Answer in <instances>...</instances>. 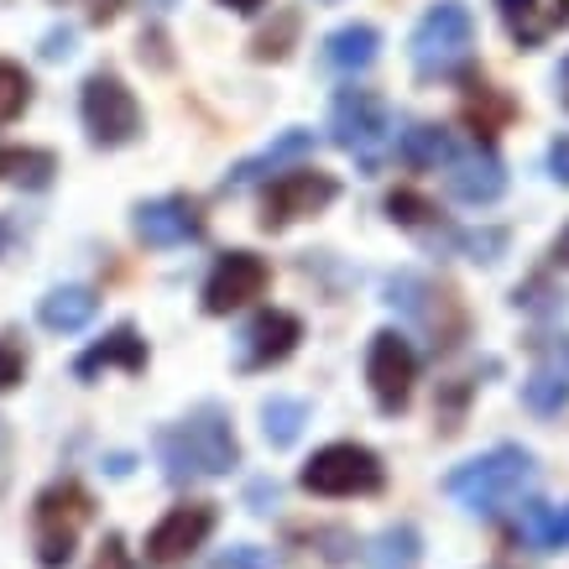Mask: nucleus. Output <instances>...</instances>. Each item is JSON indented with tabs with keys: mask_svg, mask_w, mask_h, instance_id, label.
Listing matches in <instances>:
<instances>
[{
	"mask_svg": "<svg viewBox=\"0 0 569 569\" xmlns=\"http://www.w3.org/2000/svg\"><path fill=\"white\" fill-rule=\"evenodd\" d=\"M37 522V565L42 569H63L73 559V543H79V528L89 522V497L73 481L48 486L32 507Z\"/></svg>",
	"mask_w": 569,
	"mask_h": 569,
	"instance_id": "423d86ee",
	"label": "nucleus"
},
{
	"mask_svg": "<svg viewBox=\"0 0 569 569\" xmlns=\"http://www.w3.org/2000/svg\"><path fill=\"white\" fill-rule=\"evenodd\" d=\"M522 538H528L533 549H559V543H569V507L565 512H549L543 501H528V507H522Z\"/></svg>",
	"mask_w": 569,
	"mask_h": 569,
	"instance_id": "a878e982",
	"label": "nucleus"
},
{
	"mask_svg": "<svg viewBox=\"0 0 569 569\" xmlns=\"http://www.w3.org/2000/svg\"><path fill=\"white\" fill-rule=\"evenodd\" d=\"M79 116H84V131L94 147H126L141 131V104L116 73H94L89 79L84 94H79Z\"/></svg>",
	"mask_w": 569,
	"mask_h": 569,
	"instance_id": "6e6552de",
	"label": "nucleus"
},
{
	"mask_svg": "<svg viewBox=\"0 0 569 569\" xmlns=\"http://www.w3.org/2000/svg\"><path fill=\"white\" fill-rule=\"evenodd\" d=\"M137 236L147 246H189L204 236V220H199V204L173 193V199H152V204L137 209Z\"/></svg>",
	"mask_w": 569,
	"mask_h": 569,
	"instance_id": "4468645a",
	"label": "nucleus"
},
{
	"mask_svg": "<svg viewBox=\"0 0 569 569\" xmlns=\"http://www.w3.org/2000/svg\"><path fill=\"white\" fill-rule=\"evenodd\" d=\"M69 52H73V32L63 27V32H52V37H48V48H42V58H69Z\"/></svg>",
	"mask_w": 569,
	"mask_h": 569,
	"instance_id": "c9c22d12",
	"label": "nucleus"
},
{
	"mask_svg": "<svg viewBox=\"0 0 569 569\" xmlns=\"http://www.w3.org/2000/svg\"><path fill=\"white\" fill-rule=\"evenodd\" d=\"M329 131H335V147L356 157L366 173H377L381 157L392 152V116L371 89H340L329 110Z\"/></svg>",
	"mask_w": 569,
	"mask_h": 569,
	"instance_id": "20e7f679",
	"label": "nucleus"
},
{
	"mask_svg": "<svg viewBox=\"0 0 569 569\" xmlns=\"http://www.w3.org/2000/svg\"><path fill=\"white\" fill-rule=\"evenodd\" d=\"M497 11H501V21H507V37H512L518 48H538L543 32L553 27V17L538 11V0H497Z\"/></svg>",
	"mask_w": 569,
	"mask_h": 569,
	"instance_id": "393cba45",
	"label": "nucleus"
},
{
	"mask_svg": "<svg viewBox=\"0 0 569 569\" xmlns=\"http://www.w3.org/2000/svg\"><path fill=\"white\" fill-rule=\"evenodd\" d=\"M209 569H272V559L261 549H251V543H236V549H224Z\"/></svg>",
	"mask_w": 569,
	"mask_h": 569,
	"instance_id": "c756f323",
	"label": "nucleus"
},
{
	"mask_svg": "<svg viewBox=\"0 0 569 569\" xmlns=\"http://www.w3.org/2000/svg\"><path fill=\"white\" fill-rule=\"evenodd\" d=\"M387 293H392V303L408 319H413L423 335L433 340V350H449L460 335H466V309L455 303V293L449 288H439V282H429V277H413L402 272L387 282Z\"/></svg>",
	"mask_w": 569,
	"mask_h": 569,
	"instance_id": "0eeeda50",
	"label": "nucleus"
},
{
	"mask_svg": "<svg viewBox=\"0 0 569 569\" xmlns=\"http://www.w3.org/2000/svg\"><path fill=\"white\" fill-rule=\"evenodd\" d=\"M522 402L543 418L569 408V340H549V346H543L538 366L528 371V381H522Z\"/></svg>",
	"mask_w": 569,
	"mask_h": 569,
	"instance_id": "dca6fc26",
	"label": "nucleus"
},
{
	"mask_svg": "<svg viewBox=\"0 0 569 569\" xmlns=\"http://www.w3.org/2000/svg\"><path fill=\"white\" fill-rule=\"evenodd\" d=\"M89 569H131V553H126V543H121V533H110L100 543V553H94V565Z\"/></svg>",
	"mask_w": 569,
	"mask_h": 569,
	"instance_id": "473e14b6",
	"label": "nucleus"
},
{
	"mask_svg": "<svg viewBox=\"0 0 569 569\" xmlns=\"http://www.w3.org/2000/svg\"><path fill=\"white\" fill-rule=\"evenodd\" d=\"M413 377H418V356L413 346L397 335V329H381L371 350H366V381L377 392L381 413H402L408 397H413Z\"/></svg>",
	"mask_w": 569,
	"mask_h": 569,
	"instance_id": "1a4fd4ad",
	"label": "nucleus"
},
{
	"mask_svg": "<svg viewBox=\"0 0 569 569\" xmlns=\"http://www.w3.org/2000/svg\"><path fill=\"white\" fill-rule=\"evenodd\" d=\"M21 377H27V356H21L17 346H6V340H0V392H11Z\"/></svg>",
	"mask_w": 569,
	"mask_h": 569,
	"instance_id": "7c9ffc66",
	"label": "nucleus"
},
{
	"mask_svg": "<svg viewBox=\"0 0 569 569\" xmlns=\"http://www.w3.org/2000/svg\"><path fill=\"white\" fill-rule=\"evenodd\" d=\"M549 173L559 178V183H569V137H559L549 147Z\"/></svg>",
	"mask_w": 569,
	"mask_h": 569,
	"instance_id": "f704fd0d",
	"label": "nucleus"
},
{
	"mask_svg": "<svg viewBox=\"0 0 569 569\" xmlns=\"http://www.w3.org/2000/svg\"><path fill=\"white\" fill-rule=\"evenodd\" d=\"M303 423H309V402L303 397H272L267 408H261V429H267V445L288 449L303 433Z\"/></svg>",
	"mask_w": 569,
	"mask_h": 569,
	"instance_id": "b1692460",
	"label": "nucleus"
},
{
	"mask_svg": "<svg viewBox=\"0 0 569 569\" xmlns=\"http://www.w3.org/2000/svg\"><path fill=\"white\" fill-rule=\"evenodd\" d=\"M340 183L329 173H313V168H298V173H282L267 189V204H261V230H288L293 220H309L325 204H335Z\"/></svg>",
	"mask_w": 569,
	"mask_h": 569,
	"instance_id": "9d476101",
	"label": "nucleus"
},
{
	"mask_svg": "<svg viewBox=\"0 0 569 569\" xmlns=\"http://www.w3.org/2000/svg\"><path fill=\"white\" fill-rule=\"evenodd\" d=\"M209 533H214V507H209V501H183V507H173V512L147 533V559H152V565H178V559H189Z\"/></svg>",
	"mask_w": 569,
	"mask_h": 569,
	"instance_id": "f8f14e48",
	"label": "nucleus"
},
{
	"mask_svg": "<svg viewBox=\"0 0 569 569\" xmlns=\"http://www.w3.org/2000/svg\"><path fill=\"white\" fill-rule=\"evenodd\" d=\"M6 241H11V224L0 220V257H6Z\"/></svg>",
	"mask_w": 569,
	"mask_h": 569,
	"instance_id": "a19ab883",
	"label": "nucleus"
},
{
	"mask_svg": "<svg viewBox=\"0 0 569 569\" xmlns=\"http://www.w3.org/2000/svg\"><path fill=\"white\" fill-rule=\"evenodd\" d=\"M58 173V157L42 147H0V183H17V189H48Z\"/></svg>",
	"mask_w": 569,
	"mask_h": 569,
	"instance_id": "412c9836",
	"label": "nucleus"
},
{
	"mask_svg": "<svg viewBox=\"0 0 569 569\" xmlns=\"http://www.w3.org/2000/svg\"><path fill=\"white\" fill-rule=\"evenodd\" d=\"M553 27H569V0H553Z\"/></svg>",
	"mask_w": 569,
	"mask_h": 569,
	"instance_id": "ea45409f",
	"label": "nucleus"
},
{
	"mask_svg": "<svg viewBox=\"0 0 569 569\" xmlns=\"http://www.w3.org/2000/svg\"><path fill=\"white\" fill-rule=\"evenodd\" d=\"M423 559V538L418 528H387V533L371 538V549H366V569H418Z\"/></svg>",
	"mask_w": 569,
	"mask_h": 569,
	"instance_id": "4be33fe9",
	"label": "nucleus"
},
{
	"mask_svg": "<svg viewBox=\"0 0 569 569\" xmlns=\"http://www.w3.org/2000/svg\"><path fill=\"white\" fill-rule=\"evenodd\" d=\"M157 460L168 470V481H209V476H224V470L241 460V445H236V429L230 418L204 408V413L183 418L173 429L157 433Z\"/></svg>",
	"mask_w": 569,
	"mask_h": 569,
	"instance_id": "f03ea898",
	"label": "nucleus"
},
{
	"mask_svg": "<svg viewBox=\"0 0 569 569\" xmlns=\"http://www.w3.org/2000/svg\"><path fill=\"white\" fill-rule=\"evenodd\" d=\"M397 157L408 162V168H439V162H449L455 157V141H449V131H439V126H408L402 131V141H397Z\"/></svg>",
	"mask_w": 569,
	"mask_h": 569,
	"instance_id": "5701e85b",
	"label": "nucleus"
},
{
	"mask_svg": "<svg viewBox=\"0 0 569 569\" xmlns=\"http://www.w3.org/2000/svg\"><path fill=\"white\" fill-rule=\"evenodd\" d=\"M298 481H303V491H313V497H371V491H381L387 470H381V460L366 445H350L346 439V445L319 449Z\"/></svg>",
	"mask_w": 569,
	"mask_h": 569,
	"instance_id": "39448f33",
	"label": "nucleus"
},
{
	"mask_svg": "<svg viewBox=\"0 0 569 569\" xmlns=\"http://www.w3.org/2000/svg\"><path fill=\"white\" fill-rule=\"evenodd\" d=\"M449 193L466 199V204H497L507 193V168H501L497 152L486 147H470V152L449 157Z\"/></svg>",
	"mask_w": 569,
	"mask_h": 569,
	"instance_id": "2eb2a0df",
	"label": "nucleus"
},
{
	"mask_svg": "<svg viewBox=\"0 0 569 569\" xmlns=\"http://www.w3.org/2000/svg\"><path fill=\"white\" fill-rule=\"evenodd\" d=\"M470 48H476V21L455 0L433 6L429 17L413 27V42H408L418 79H449V73H460L470 63Z\"/></svg>",
	"mask_w": 569,
	"mask_h": 569,
	"instance_id": "7ed1b4c3",
	"label": "nucleus"
},
{
	"mask_svg": "<svg viewBox=\"0 0 569 569\" xmlns=\"http://www.w3.org/2000/svg\"><path fill=\"white\" fill-rule=\"evenodd\" d=\"M298 340H303V325H298L293 313H261V319H251L241 335V366L246 371H267V366L277 361H288L298 350Z\"/></svg>",
	"mask_w": 569,
	"mask_h": 569,
	"instance_id": "ddd939ff",
	"label": "nucleus"
},
{
	"mask_svg": "<svg viewBox=\"0 0 569 569\" xmlns=\"http://www.w3.org/2000/svg\"><path fill=\"white\" fill-rule=\"evenodd\" d=\"M507 116H512V104L501 100L497 89H486V84H481V94H470V100H466V121L476 126L481 137H491V131H497Z\"/></svg>",
	"mask_w": 569,
	"mask_h": 569,
	"instance_id": "cd10ccee",
	"label": "nucleus"
},
{
	"mask_svg": "<svg viewBox=\"0 0 569 569\" xmlns=\"http://www.w3.org/2000/svg\"><path fill=\"white\" fill-rule=\"evenodd\" d=\"M27 104H32V79H27V69L0 58V126H11Z\"/></svg>",
	"mask_w": 569,
	"mask_h": 569,
	"instance_id": "bb28decb",
	"label": "nucleus"
},
{
	"mask_svg": "<svg viewBox=\"0 0 569 569\" xmlns=\"http://www.w3.org/2000/svg\"><path fill=\"white\" fill-rule=\"evenodd\" d=\"M553 84H559V104H565V110H569V58H565V63H559V73H553Z\"/></svg>",
	"mask_w": 569,
	"mask_h": 569,
	"instance_id": "e433bc0d",
	"label": "nucleus"
},
{
	"mask_svg": "<svg viewBox=\"0 0 569 569\" xmlns=\"http://www.w3.org/2000/svg\"><path fill=\"white\" fill-rule=\"evenodd\" d=\"M497 569H501V565H497Z\"/></svg>",
	"mask_w": 569,
	"mask_h": 569,
	"instance_id": "79ce46f5",
	"label": "nucleus"
},
{
	"mask_svg": "<svg viewBox=\"0 0 569 569\" xmlns=\"http://www.w3.org/2000/svg\"><path fill=\"white\" fill-rule=\"evenodd\" d=\"M267 282H272V272H267V261L257 251H230V257H220V267L204 282V313L246 309V303H257L267 293Z\"/></svg>",
	"mask_w": 569,
	"mask_h": 569,
	"instance_id": "9b49d317",
	"label": "nucleus"
},
{
	"mask_svg": "<svg viewBox=\"0 0 569 569\" xmlns=\"http://www.w3.org/2000/svg\"><path fill=\"white\" fill-rule=\"evenodd\" d=\"M460 246H466V251H470L476 261H497V251L507 246V230H486V236H466Z\"/></svg>",
	"mask_w": 569,
	"mask_h": 569,
	"instance_id": "2f4dec72",
	"label": "nucleus"
},
{
	"mask_svg": "<svg viewBox=\"0 0 569 569\" xmlns=\"http://www.w3.org/2000/svg\"><path fill=\"white\" fill-rule=\"evenodd\" d=\"M553 261H559V267H569V224L559 230V241H553Z\"/></svg>",
	"mask_w": 569,
	"mask_h": 569,
	"instance_id": "58836bf2",
	"label": "nucleus"
},
{
	"mask_svg": "<svg viewBox=\"0 0 569 569\" xmlns=\"http://www.w3.org/2000/svg\"><path fill=\"white\" fill-rule=\"evenodd\" d=\"M303 157H313V131H282L277 141H267L257 157H246V162H236L230 168V178H224V193H241L251 189V183H261V178H272L282 173L288 162H303Z\"/></svg>",
	"mask_w": 569,
	"mask_h": 569,
	"instance_id": "f3484780",
	"label": "nucleus"
},
{
	"mask_svg": "<svg viewBox=\"0 0 569 569\" xmlns=\"http://www.w3.org/2000/svg\"><path fill=\"white\" fill-rule=\"evenodd\" d=\"M288 37H293V17H288V21H282V32H261L257 37V48H251V52H257V58H282V52H288V48H282V42H288Z\"/></svg>",
	"mask_w": 569,
	"mask_h": 569,
	"instance_id": "72a5a7b5",
	"label": "nucleus"
},
{
	"mask_svg": "<svg viewBox=\"0 0 569 569\" xmlns=\"http://www.w3.org/2000/svg\"><path fill=\"white\" fill-rule=\"evenodd\" d=\"M533 486H538L533 455L518 445H501V449H491V455L466 460L460 470H449L445 491L460 501L466 512H476V518H501V512H512Z\"/></svg>",
	"mask_w": 569,
	"mask_h": 569,
	"instance_id": "f257e3e1",
	"label": "nucleus"
},
{
	"mask_svg": "<svg viewBox=\"0 0 569 569\" xmlns=\"http://www.w3.org/2000/svg\"><path fill=\"white\" fill-rule=\"evenodd\" d=\"M377 48H381L377 27H340V32L325 37V63L335 73H361L377 63Z\"/></svg>",
	"mask_w": 569,
	"mask_h": 569,
	"instance_id": "aec40b11",
	"label": "nucleus"
},
{
	"mask_svg": "<svg viewBox=\"0 0 569 569\" xmlns=\"http://www.w3.org/2000/svg\"><path fill=\"white\" fill-rule=\"evenodd\" d=\"M387 214H392L397 224H429L433 220L429 199H418V193H408V189H397L392 199H387Z\"/></svg>",
	"mask_w": 569,
	"mask_h": 569,
	"instance_id": "c85d7f7f",
	"label": "nucleus"
},
{
	"mask_svg": "<svg viewBox=\"0 0 569 569\" xmlns=\"http://www.w3.org/2000/svg\"><path fill=\"white\" fill-rule=\"evenodd\" d=\"M94 313H100V298L89 293V288H52V293L37 303V319H42L52 335H73V329H84Z\"/></svg>",
	"mask_w": 569,
	"mask_h": 569,
	"instance_id": "6ab92c4d",
	"label": "nucleus"
},
{
	"mask_svg": "<svg viewBox=\"0 0 569 569\" xmlns=\"http://www.w3.org/2000/svg\"><path fill=\"white\" fill-rule=\"evenodd\" d=\"M110 366H126V371H147V346L137 340V329L121 325V329H110L100 346H89L79 361H73V371L79 377H100V371H110Z\"/></svg>",
	"mask_w": 569,
	"mask_h": 569,
	"instance_id": "a211bd4d",
	"label": "nucleus"
},
{
	"mask_svg": "<svg viewBox=\"0 0 569 569\" xmlns=\"http://www.w3.org/2000/svg\"><path fill=\"white\" fill-rule=\"evenodd\" d=\"M224 11H241V17H251V11H261V6H267V0H220Z\"/></svg>",
	"mask_w": 569,
	"mask_h": 569,
	"instance_id": "4c0bfd02",
	"label": "nucleus"
}]
</instances>
